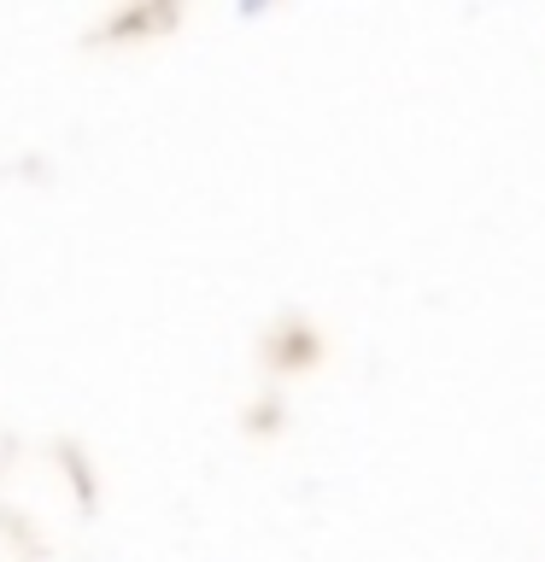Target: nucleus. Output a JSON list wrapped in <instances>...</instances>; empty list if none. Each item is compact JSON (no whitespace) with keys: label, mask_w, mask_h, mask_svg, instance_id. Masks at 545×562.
I'll list each match as a JSON object with an SVG mask.
<instances>
[]
</instances>
